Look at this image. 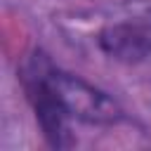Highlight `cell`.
I'll return each instance as SVG.
<instances>
[{
    "label": "cell",
    "mask_w": 151,
    "mask_h": 151,
    "mask_svg": "<svg viewBox=\"0 0 151 151\" xmlns=\"http://www.w3.org/2000/svg\"><path fill=\"white\" fill-rule=\"evenodd\" d=\"M45 78H47L57 101L61 104V109L68 116H78V118L92 120V123H111L118 118L116 104L106 94L90 87L87 83L68 76V73H59L54 68H45Z\"/></svg>",
    "instance_id": "obj_1"
},
{
    "label": "cell",
    "mask_w": 151,
    "mask_h": 151,
    "mask_svg": "<svg viewBox=\"0 0 151 151\" xmlns=\"http://www.w3.org/2000/svg\"><path fill=\"white\" fill-rule=\"evenodd\" d=\"M101 45L109 54L118 59H144L151 52V19H134L106 28L101 33Z\"/></svg>",
    "instance_id": "obj_2"
}]
</instances>
